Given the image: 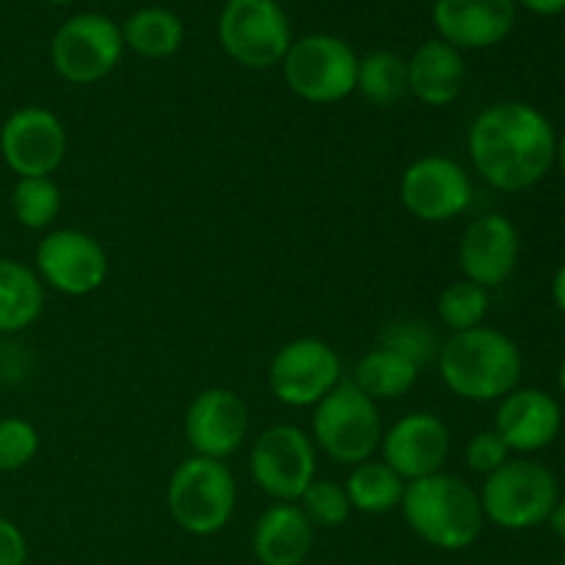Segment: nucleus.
<instances>
[{
	"label": "nucleus",
	"mask_w": 565,
	"mask_h": 565,
	"mask_svg": "<svg viewBox=\"0 0 565 565\" xmlns=\"http://www.w3.org/2000/svg\"><path fill=\"white\" fill-rule=\"evenodd\" d=\"M28 539L11 519L0 516V565H25Z\"/></svg>",
	"instance_id": "33"
},
{
	"label": "nucleus",
	"mask_w": 565,
	"mask_h": 565,
	"mask_svg": "<svg viewBox=\"0 0 565 565\" xmlns=\"http://www.w3.org/2000/svg\"><path fill=\"white\" fill-rule=\"evenodd\" d=\"M561 565H565V561H563V563H561Z\"/></svg>",
	"instance_id": "40"
},
{
	"label": "nucleus",
	"mask_w": 565,
	"mask_h": 565,
	"mask_svg": "<svg viewBox=\"0 0 565 565\" xmlns=\"http://www.w3.org/2000/svg\"><path fill=\"white\" fill-rule=\"evenodd\" d=\"M381 348L401 353V356H406L417 367L439 356V342H436L434 329L419 318H401L386 326L384 334H381Z\"/></svg>",
	"instance_id": "29"
},
{
	"label": "nucleus",
	"mask_w": 565,
	"mask_h": 565,
	"mask_svg": "<svg viewBox=\"0 0 565 565\" xmlns=\"http://www.w3.org/2000/svg\"><path fill=\"white\" fill-rule=\"evenodd\" d=\"M552 301H555L557 312L565 315V263L552 276Z\"/></svg>",
	"instance_id": "35"
},
{
	"label": "nucleus",
	"mask_w": 565,
	"mask_h": 565,
	"mask_svg": "<svg viewBox=\"0 0 565 565\" xmlns=\"http://www.w3.org/2000/svg\"><path fill=\"white\" fill-rule=\"evenodd\" d=\"M125 55L121 25L99 11H81L58 25L50 39V64L55 75L75 86L105 81Z\"/></svg>",
	"instance_id": "8"
},
{
	"label": "nucleus",
	"mask_w": 565,
	"mask_h": 565,
	"mask_svg": "<svg viewBox=\"0 0 565 565\" xmlns=\"http://www.w3.org/2000/svg\"><path fill=\"white\" fill-rule=\"evenodd\" d=\"M315 544V527L296 502H276L254 524L252 550L259 565H303Z\"/></svg>",
	"instance_id": "21"
},
{
	"label": "nucleus",
	"mask_w": 565,
	"mask_h": 565,
	"mask_svg": "<svg viewBox=\"0 0 565 565\" xmlns=\"http://www.w3.org/2000/svg\"><path fill=\"white\" fill-rule=\"evenodd\" d=\"M401 511L408 530L441 552L469 550L486 527L478 491L463 478L447 472L406 483Z\"/></svg>",
	"instance_id": "3"
},
{
	"label": "nucleus",
	"mask_w": 565,
	"mask_h": 565,
	"mask_svg": "<svg viewBox=\"0 0 565 565\" xmlns=\"http://www.w3.org/2000/svg\"><path fill=\"white\" fill-rule=\"evenodd\" d=\"M125 50L149 61H160L174 55L185 42V25L180 17L163 6H143L121 22Z\"/></svg>",
	"instance_id": "23"
},
{
	"label": "nucleus",
	"mask_w": 565,
	"mask_h": 565,
	"mask_svg": "<svg viewBox=\"0 0 565 565\" xmlns=\"http://www.w3.org/2000/svg\"><path fill=\"white\" fill-rule=\"evenodd\" d=\"M434 25L456 50L497 47L516 25V0H434Z\"/></svg>",
	"instance_id": "19"
},
{
	"label": "nucleus",
	"mask_w": 565,
	"mask_h": 565,
	"mask_svg": "<svg viewBox=\"0 0 565 565\" xmlns=\"http://www.w3.org/2000/svg\"><path fill=\"white\" fill-rule=\"evenodd\" d=\"M3 163L20 177H50L66 158L64 121L42 105H25L0 127Z\"/></svg>",
	"instance_id": "13"
},
{
	"label": "nucleus",
	"mask_w": 565,
	"mask_h": 565,
	"mask_svg": "<svg viewBox=\"0 0 565 565\" xmlns=\"http://www.w3.org/2000/svg\"><path fill=\"white\" fill-rule=\"evenodd\" d=\"M39 279L64 296L97 292L108 279V254L81 230H55L36 246Z\"/></svg>",
	"instance_id": "14"
},
{
	"label": "nucleus",
	"mask_w": 565,
	"mask_h": 565,
	"mask_svg": "<svg viewBox=\"0 0 565 565\" xmlns=\"http://www.w3.org/2000/svg\"><path fill=\"white\" fill-rule=\"evenodd\" d=\"M44 285L36 270L17 259H0V334H17L39 320Z\"/></svg>",
	"instance_id": "22"
},
{
	"label": "nucleus",
	"mask_w": 565,
	"mask_h": 565,
	"mask_svg": "<svg viewBox=\"0 0 565 565\" xmlns=\"http://www.w3.org/2000/svg\"><path fill=\"white\" fill-rule=\"evenodd\" d=\"M248 436V406L237 392L213 386L193 397L185 414V439L193 452L224 461Z\"/></svg>",
	"instance_id": "16"
},
{
	"label": "nucleus",
	"mask_w": 565,
	"mask_h": 565,
	"mask_svg": "<svg viewBox=\"0 0 565 565\" xmlns=\"http://www.w3.org/2000/svg\"><path fill=\"white\" fill-rule=\"evenodd\" d=\"M408 66V92L430 108H445L456 103L467 83V61L461 50L445 39H428L414 50Z\"/></svg>",
	"instance_id": "20"
},
{
	"label": "nucleus",
	"mask_w": 565,
	"mask_h": 565,
	"mask_svg": "<svg viewBox=\"0 0 565 565\" xmlns=\"http://www.w3.org/2000/svg\"><path fill=\"white\" fill-rule=\"evenodd\" d=\"M169 513L185 533L207 539L230 524L237 486L224 461L193 456L174 469L166 489Z\"/></svg>",
	"instance_id": "5"
},
{
	"label": "nucleus",
	"mask_w": 565,
	"mask_h": 565,
	"mask_svg": "<svg viewBox=\"0 0 565 565\" xmlns=\"http://www.w3.org/2000/svg\"><path fill=\"white\" fill-rule=\"evenodd\" d=\"M312 436L331 461L348 467L370 461L384 436L379 406L353 381H340L315 406Z\"/></svg>",
	"instance_id": "6"
},
{
	"label": "nucleus",
	"mask_w": 565,
	"mask_h": 565,
	"mask_svg": "<svg viewBox=\"0 0 565 565\" xmlns=\"http://www.w3.org/2000/svg\"><path fill=\"white\" fill-rule=\"evenodd\" d=\"M39 452V430L22 417L0 419V472L25 469Z\"/></svg>",
	"instance_id": "31"
},
{
	"label": "nucleus",
	"mask_w": 565,
	"mask_h": 565,
	"mask_svg": "<svg viewBox=\"0 0 565 565\" xmlns=\"http://www.w3.org/2000/svg\"><path fill=\"white\" fill-rule=\"evenodd\" d=\"M494 430L508 450L519 456H533L546 450L563 430V408L550 392L535 386H516L500 401Z\"/></svg>",
	"instance_id": "18"
},
{
	"label": "nucleus",
	"mask_w": 565,
	"mask_h": 565,
	"mask_svg": "<svg viewBox=\"0 0 565 565\" xmlns=\"http://www.w3.org/2000/svg\"><path fill=\"white\" fill-rule=\"evenodd\" d=\"M519 254H522V237H519L516 224L502 213L475 218L458 243V265L463 270V279L486 290L511 279L519 265Z\"/></svg>",
	"instance_id": "15"
},
{
	"label": "nucleus",
	"mask_w": 565,
	"mask_h": 565,
	"mask_svg": "<svg viewBox=\"0 0 565 565\" xmlns=\"http://www.w3.org/2000/svg\"><path fill=\"white\" fill-rule=\"evenodd\" d=\"M516 6H524L530 14L539 17H557L565 11V0H516Z\"/></svg>",
	"instance_id": "34"
},
{
	"label": "nucleus",
	"mask_w": 565,
	"mask_h": 565,
	"mask_svg": "<svg viewBox=\"0 0 565 565\" xmlns=\"http://www.w3.org/2000/svg\"><path fill=\"white\" fill-rule=\"evenodd\" d=\"M491 309V296L486 287L475 285V281L461 279L452 281L441 290L439 303H436V312H439L441 326L458 334V331L478 329L486 326Z\"/></svg>",
	"instance_id": "28"
},
{
	"label": "nucleus",
	"mask_w": 565,
	"mask_h": 565,
	"mask_svg": "<svg viewBox=\"0 0 565 565\" xmlns=\"http://www.w3.org/2000/svg\"><path fill=\"white\" fill-rule=\"evenodd\" d=\"M557 384H561V390H563V395H565V356H563V362H561V370H557Z\"/></svg>",
	"instance_id": "38"
},
{
	"label": "nucleus",
	"mask_w": 565,
	"mask_h": 565,
	"mask_svg": "<svg viewBox=\"0 0 565 565\" xmlns=\"http://www.w3.org/2000/svg\"><path fill=\"white\" fill-rule=\"evenodd\" d=\"M475 185L458 160L425 154L401 177V202L425 224H447L472 207Z\"/></svg>",
	"instance_id": "12"
},
{
	"label": "nucleus",
	"mask_w": 565,
	"mask_h": 565,
	"mask_svg": "<svg viewBox=\"0 0 565 565\" xmlns=\"http://www.w3.org/2000/svg\"><path fill=\"white\" fill-rule=\"evenodd\" d=\"M11 213L25 230H47L61 213V188L50 177H20L11 188Z\"/></svg>",
	"instance_id": "27"
},
{
	"label": "nucleus",
	"mask_w": 565,
	"mask_h": 565,
	"mask_svg": "<svg viewBox=\"0 0 565 565\" xmlns=\"http://www.w3.org/2000/svg\"><path fill=\"white\" fill-rule=\"evenodd\" d=\"M417 375V364L408 362L401 353L390 351V348L379 345L367 356L359 359L351 381L373 401H397V397L408 395L414 390Z\"/></svg>",
	"instance_id": "24"
},
{
	"label": "nucleus",
	"mask_w": 565,
	"mask_h": 565,
	"mask_svg": "<svg viewBox=\"0 0 565 565\" xmlns=\"http://www.w3.org/2000/svg\"><path fill=\"white\" fill-rule=\"evenodd\" d=\"M403 491H406V480L395 469L386 467L384 461H373V458L356 463L345 483L351 508L359 513H367V516H384V513L401 508Z\"/></svg>",
	"instance_id": "25"
},
{
	"label": "nucleus",
	"mask_w": 565,
	"mask_h": 565,
	"mask_svg": "<svg viewBox=\"0 0 565 565\" xmlns=\"http://www.w3.org/2000/svg\"><path fill=\"white\" fill-rule=\"evenodd\" d=\"M436 364L447 390L469 403L502 401L516 390L524 370L516 342L491 326L450 334L439 348Z\"/></svg>",
	"instance_id": "2"
},
{
	"label": "nucleus",
	"mask_w": 565,
	"mask_h": 565,
	"mask_svg": "<svg viewBox=\"0 0 565 565\" xmlns=\"http://www.w3.org/2000/svg\"><path fill=\"white\" fill-rule=\"evenodd\" d=\"M557 500H561V486L555 472L527 456L502 463L480 489L486 522L508 533H524L546 524Z\"/></svg>",
	"instance_id": "4"
},
{
	"label": "nucleus",
	"mask_w": 565,
	"mask_h": 565,
	"mask_svg": "<svg viewBox=\"0 0 565 565\" xmlns=\"http://www.w3.org/2000/svg\"><path fill=\"white\" fill-rule=\"evenodd\" d=\"M342 364L334 348L318 337H301L274 353L268 367L270 392L290 408L318 406L337 384Z\"/></svg>",
	"instance_id": "11"
},
{
	"label": "nucleus",
	"mask_w": 565,
	"mask_h": 565,
	"mask_svg": "<svg viewBox=\"0 0 565 565\" xmlns=\"http://www.w3.org/2000/svg\"><path fill=\"white\" fill-rule=\"evenodd\" d=\"M555 163L557 169H561V174L565 177V132L561 138H557V154H555Z\"/></svg>",
	"instance_id": "37"
},
{
	"label": "nucleus",
	"mask_w": 565,
	"mask_h": 565,
	"mask_svg": "<svg viewBox=\"0 0 565 565\" xmlns=\"http://www.w3.org/2000/svg\"><path fill=\"white\" fill-rule=\"evenodd\" d=\"M356 92L375 108H392L408 94V66L392 50H373L359 58Z\"/></svg>",
	"instance_id": "26"
},
{
	"label": "nucleus",
	"mask_w": 565,
	"mask_h": 565,
	"mask_svg": "<svg viewBox=\"0 0 565 565\" xmlns=\"http://www.w3.org/2000/svg\"><path fill=\"white\" fill-rule=\"evenodd\" d=\"M552 527V533L557 535V539L563 541L565 544V497H561V500H557V505H555V511L550 513V522H546Z\"/></svg>",
	"instance_id": "36"
},
{
	"label": "nucleus",
	"mask_w": 565,
	"mask_h": 565,
	"mask_svg": "<svg viewBox=\"0 0 565 565\" xmlns=\"http://www.w3.org/2000/svg\"><path fill=\"white\" fill-rule=\"evenodd\" d=\"M44 3H53V6H70V3H75V0H44Z\"/></svg>",
	"instance_id": "39"
},
{
	"label": "nucleus",
	"mask_w": 565,
	"mask_h": 565,
	"mask_svg": "<svg viewBox=\"0 0 565 565\" xmlns=\"http://www.w3.org/2000/svg\"><path fill=\"white\" fill-rule=\"evenodd\" d=\"M276 3H279V0H276Z\"/></svg>",
	"instance_id": "41"
},
{
	"label": "nucleus",
	"mask_w": 565,
	"mask_h": 565,
	"mask_svg": "<svg viewBox=\"0 0 565 565\" xmlns=\"http://www.w3.org/2000/svg\"><path fill=\"white\" fill-rule=\"evenodd\" d=\"M301 511L303 516L312 522V527H323V530H337L348 522L351 516V502H348L345 486L331 483V480H312L307 491H303L301 500Z\"/></svg>",
	"instance_id": "30"
},
{
	"label": "nucleus",
	"mask_w": 565,
	"mask_h": 565,
	"mask_svg": "<svg viewBox=\"0 0 565 565\" xmlns=\"http://www.w3.org/2000/svg\"><path fill=\"white\" fill-rule=\"evenodd\" d=\"M381 461L406 483L441 472L450 456V430L436 414L412 412L381 436Z\"/></svg>",
	"instance_id": "17"
},
{
	"label": "nucleus",
	"mask_w": 565,
	"mask_h": 565,
	"mask_svg": "<svg viewBox=\"0 0 565 565\" xmlns=\"http://www.w3.org/2000/svg\"><path fill=\"white\" fill-rule=\"evenodd\" d=\"M281 72L296 97L312 105H331L356 92L359 55L334 33H307L292 39Z\"/></svg>",
	"instance_id": "7"
},
{
	"label": "nucleus",
	"mask_w": 565,
	"mask_h": 565,
	"mask_svg": "<svg viewBox=\"0 0 565 565\" xmlns=\"http://www.w3.org/2000/svg\"><path fill=\"white\" fill-rule=\"evenodd\" d=\"M218 42L235 64L270 70L290 50V20L276 0H226L218 14Z\"/></svg>",
	"instance_id": "9"
},
{
	"label": "nucleus",
	"mask_w": 565,
	"mask_h": 565,
	"mask_svg": "<svg viewBox=\"0 0 565 565\" xmlns=\"http://www.w3.org/2000/svg\"><path fill=\"white\" fill-rule=\"evenodd\" d=\"M467 149L486 185L522 193L539 185L555 166L557 132L544 110L505 99L480 110L469 127Z\"/></svg>",
	"instance_id": "1"
},
{
	"label": "nucleus",
	"mask_w": 565,
	"mask_h": 565,
	"mask_svg": "<svg viewBox=\"0 0 565 565\" xmlns=\"http://www.w3.org/2000/svg\"><path fill=\"white\" fill-rule=\"evenodd\" d=\"M463 458H467V467L472 469V472L486 475V478H489V475L497 472L502 463L511 461V450H508L505 441L500 439V434L491 428V430H480V434H475L472 439L467 441Z\"/></svg>",
	"instance_id": "32"
},
{
	"label": "nucleus",
	"mask_w": 565,
	"mask_h": 565,
	"mask_svg": "<svg viewBox=\"0 0 565 565\" xmlns=\"http://www.w3.org/2000/svg\"><path fill=\"white\" fill-rule=\"evenodd\" d=\"M252 478L276 502H298L318 475L315 445L296 425H274L252 447Z\"/></svg>",
	"instance_id": "10"
}]
</instances>
